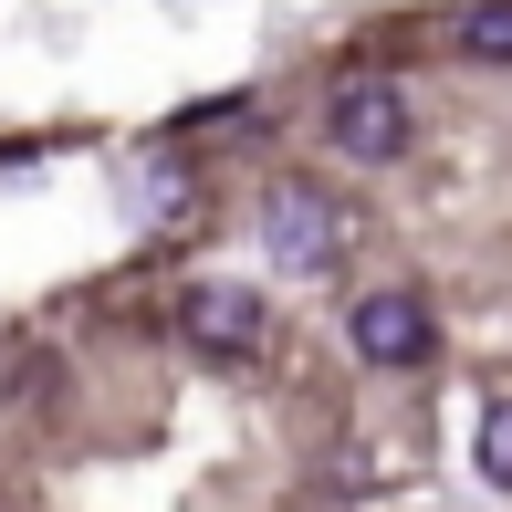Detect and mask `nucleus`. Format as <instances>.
<instances>
[{
	"instance_id": "nucleus-1",
	"label": "nucleus",
	"mask_w": 512,
	"mask_h": 512,
	"mask_svg": "<svg viewBox=\"0 0 512 512\" xmlns=\"http://www.w3.org/2000/svg\"><path fill=\"white\" fill-rule=\"evenodd\" d=\"M408 136H418V115H408V95L387 74H345L335 95H324V147L356 157V168H398Z\"/></svg>"
},
{
	"instance_id": "nucleus-2",
	"label": "nucleus",
	"mask_w": 512,
	"mask_h": 512,
	"mask_svg": "<svg viewBox=\"0 0 512 512\" xmlns=\"http://www.w3.org/2000/svg\"><path fill=\"white\" fill-rule=\"evenodd\" d=\"M335 241H345V209L324 199L314 178H272V189H262V251H272V272H324Z\"/></svg>"
},
{
	"instance_id": "nucleus-3",
	"label": "nucleus",
	"mask_w": 512,
	"mask_h": 512,
	"mask_svg": "<svg viewBox=\"0 0 512 512\" xmlns=\"http://www.w3.org/2000/svg\"><path fill=\"white\" fill-rule=\"evenodd\" d=\"M345 345H356L366 366H418L439 345V324H429V293H408V283H387V293H356L345 304Z\"/></svg>"
},
{
	"instance_id": "nucleus-4",
	"label": "nucleus",
	"mask_w": 512,
	"mask_h": 512,
	"mask_svg": "<svg viewBox=\"0 0 512 512\" xmlns=\"http://www.w3.org/2000/svg\"><path fill=\"white\" fill-rule=\"evenodd\" d=\"M178 335H189L199 356H251V345L272 335V293H251V283H189V293H178Z\"/></svg>"
},
{
	"instance_id": "nucleus-5",
	"label": "nucleus",
	"mask_w": 512,
	"mask_h": 512,
	"mask_svg": "<svg viewBox=\"0 0 512 512\" xmlns=\"http://www.w3.org/2000/svg\"><path fill=\"white\" fill-rule=\"evenodd\" d=\"M450 53L460 63H512V0H471L450 21Z\"/></svg>"
},
{
	"instance_id": "nucleus-6",
	"label": "nucleus",
	"mask_w": 512,
	"mask_h": 512,
	"mask_svg": "<svg viewBox=\"0 0 512 512\" xmlns=\"http://www.w3.org/2000/svg\"><path fill=\"white\" fill-rule=\"evenodd\" d=\"M471 460H481V481H492V492H512V398H492V408H481Z\"/></svg>"
}]
</instances>
